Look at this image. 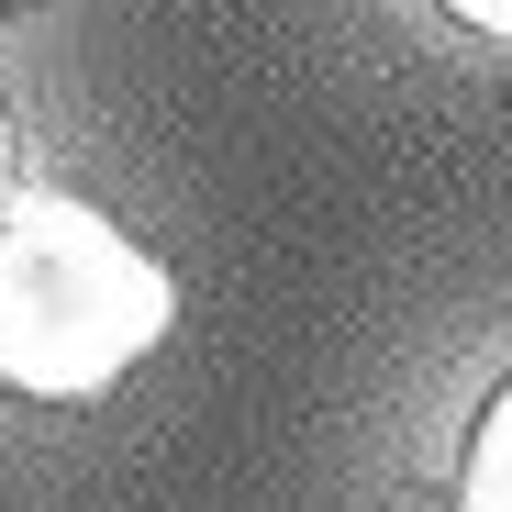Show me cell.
Masks as SVG:
<instances>
[{
  "label": "cell",
  "mask_w": 512,
  "mask_h": 512,
  "mask_svg": "<svg viewBox=\"0 0 512 512\" xmlns=\"http://www.w3.org/2000/svg\"><path fill=\"white\" fill-rule=\"evenodd\" d=\"M457 512H512V379L479 390L468 446H457Z\"/></svg>",
  "instance_id": "cell-2"
},
{
  "label": "cell",
  "mask_w": 512,
  "mask_h": 512,
  "mask_svg": "<svg viewBox=\"0 0 512 512\" xmlns=\"http://www.w3.org/2000/svg\"><path fill=\"white\" fill-rule=\"evenodd\" d=\"M23 201V123H12V101H0V212Z\"/></svg>",
  "instance_id": "cell-4"
},
{
  "label": "cell",
  "mask_w": 512,
  "mask_h": 512,
  "mask_svg": "<svg viewBox=\"0 0 512 512\" xmlns=\"http://www.w3.org/2000/svg\"><path fill=\"white\" fill-rule=\"evenodd\" d=\"M179 323L167 268L90 201L34 190L0 212V390L23 401H101L145 368Z\"/></svg>",
  "instance_id": "cell-1"
},
{
  "label": "cell",
  "mask_w": 512,
  "mask_h": 512,
  "mask_svg": "<svg viewBox=\"0 0 512 512\" xmlns=\"http://www.w3.org/2000/svg\"><path fill=\"white\" fill-rule=\"evenodd\" d=\"M435 12L457 34H479V45H512V0H435Z\"/></svg>",
  "instance_id": "cell-3"
},
{
  "label": "cell",
  "mask_w": 512,
  "mask_h": 512,
  "mask_svg": "<svg viewBox=\"0 0 512 512\" xmlns=\"http://www.w3.org/2000/svg\"><path fill=\"white\" fill-rule=\"evenodd\" d=\"M23 12H45V0H0V23H23Z\"/></svg>",
  "instance_id": "cell-5"
}]
</instances>
